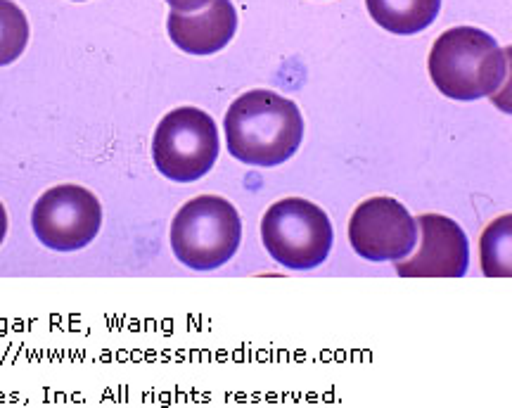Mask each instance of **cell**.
Instances as JSON below:
<instances>
[{
  "mask_svg": "<svg viewBox=\"0 0 512 408\" xmlns=\"http://www.w3.org/2000/svg\"><path fill=\"white\" fill-rule=\"evenodd\" d=\"M302 138V112L285 95L249 91L228 107V152L249 167H278L299 150Z\"/></svg>",
  "mask_w": 512,
  "mask_h": 408,
  "instance_id": "cell-1",
  "label": "cell"
},
{
  "mask_svg": "<svg viewBox=\"0 0 512 408\" xmlns=\"http://www.w3.org/2000/svg\"><path fill=\"white\" fill-rule=\"evenodd\" d=\"M430 76L446 98H489L505 79V53L482 29H448L432 46Z\"/></svg>",
  "mask_w": 512,
  "mask_h": 408,
  "instance_id": "cell-2",
  "label": "cell"
},
{
  "mask_svg": "<svg viewBox=\"0 0 512 408\" xmlns=\"http://www.w3.org/2000/svg\"><path fill=\"white\" fill-rule=\"evenodd\" d=\"M169 240L176 259L188 269H219L240 247L242 221L238 209L219 195L195 197L178 209Z\"/></svg>",
  "mask_w": 512,
  "mask_h": 408,
  "instance_id": "cell-3",
  "label": "cell"
},
{
  "mask_svg": "<svg viewBox=\"0 0 512 408\" xmlns=\"http://www.w3.org/2000/svg\"><path fill=\"white\" fill-rule=\"evenodd\" d=\"M264 247L280 266L309 271L323 264L332 250V223L323 209L302 197H285L261 221Z\"/></svg>",
  "mask_w": 512,
  "mask_h": 408,
  "instance_id": "cell-4",
  "label": "cell"
},
{
  "mask_svg": "<svg viewBox=\"0 0 512 408\" xmlns=\"http://www.w3.org/2000/svg\"><path fill=\"white\" fill-rule=\"evenodd\" d=\"M219 157L216 121L197 107H178L159 121L152 138V159L166 178L192 183L207 176Z\"/></svg>",
  "mask_w": 512,
  "mask_h": 408,
  "instance_id": "cell-5",
  "label": "cell"
},
{
  "mask_svg": "<svg viewBox=\"0 0 512 408\" xmlns=\"http://www.w3.org/2000/svg\"><path fill=\"white\" fill-rule=\"evenodd\" d=\"M31 226L43 247L55 252H76L88 247L100 233L102 207L91 190L57 186L38 197Z\"/></svg>",
  "mask_w": 512,
  "mask_h": 408,
  "instance_id": "cell-6",
  "label": "cell"
},
{
  "mask_svg": "<svg viewBox=\"0 0 512 408\" xmlns=\"http://www.w3.org/2000/svg\"><path fill=\"white\" fill-rule=\"evenodd\" d=\"M349 242L368 261H401L418 245V226L394 197H370L351 214Z\"/></svg>",
  "mask_w": 512,
  "mask_h": 408,
  "instance_id": "cell-7",
  "label": "cell"
},
{
  "mask_svg": "<svg viewBox=\"0 0 512 408\" xmlns=\"http://www.w3.org/2000/svg\"><path fill=\"white\" fill-rule=\"evenodd\" d=\"M422 242L413 259L394 261L401 278H460L470 266V245L463 228L441 214H425L415 221Z\"/></svg>",
  "mask_w": 512,
  "mask_h": 408,
  "instance_id": "cell-8",
  "label": "cell"
},
{
  "mask_svg": "<svg viewBox=\"0 0 512 408\" xmlns=\"http://www.w3.org/2000/svg\"><path fill=\"white\" fill-rule=\"evenodd\" d=\"M169 36L183 53L214 55L230 43L238 31V12L230 0H211L197 15L171 12Z\"/></svg>",
  "mask_w": 512,
  "mask_h": 408,
  "instance_id": "cell-9",
  "label": "cell"
},
{
  "mask_svg": "<svg viewBox=\"0 0 512 408\" xmlns=\"http://www.w3.org/2000/svg\"><path fill=\"white\" fill-rule=\"evenodd\" d=\"M366 5L382 29L399 36L427 29L441 10V0H366Z\"/></svg>",
  "mask_w": 512,
  "mask_h": 408,
  "instance_id": "cell-10",
  "label": "cell"
},
{
  "mask_svg": "<svg viewBox=\"0 0 512 408\" xmlns=\"http://www.w3.org/2000/svg\"><path fill=\"white\" fill-rule=\"evenodd\" d=\"M29 43L27 15L12 0H0V67L12 65Z\"/></svg>",
  "mask_w": 512,
  "mask_h": 408,
  "instance_id": "cell-11",
  "label": "cell"
},
{
  "mask_svg": "<svg viewBox=\"0 0 512 408\" xmlns=\"http://www.w3.org/2000/svg\"><path fill=\"white\" fill-rule=\"evenodd\" d=\"M166 3L174 8V12H197L202 10L204 5H209L211 0H166Z\"/></svg>",
  "mask_w": 512,
  "mask_h": 408,
  "instance_id": "cell-12",
  "label": "cell"
},
{
  "mask_svg": "<svg viewBox=\"0 0 512 408\" xmlns=\"http://www.w3.org/2000/svg\"><path fill=\"white\" fill-rule=\"evenodd\" d=\"M5 235H8V214H5L3 202H0V245H3Z\"/></svg>",
  "mask_w": 512,
  "mask_h": 408,
  "instance_id": "cell-13",
  "label": "cell"
}]
</instances>
